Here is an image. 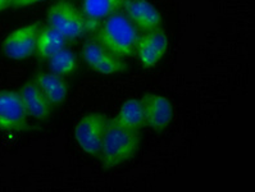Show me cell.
Returning a JSON list of instances; mask_svg holds the SVG:
<instances>
[{
	"mask_svg": "<svg viewBox=\"0 0 255 192\" xmlns=\"http://www.w3.org/2000/svg\"><path fill=\"white\" fill-rule=\"evenodd\" d=\"M141 142V131H133L109 119L99 151V160L104 168H117L128 162L137 153Z\"/></svg>",
	"mask_w": 255,
	"mask_h": 192,
	"instance_id": "obj_1",
	"label": "cell"
},
{
	"mask_svg": "<svg viewBox=\"0 0 255 192\" xmlns=\"http://www.w3.org/2000/svg\"><path fill=\"white\" fill-rule=\"evenodd\" d=\"M140 31L122 12L112 15L96 28V41L120 58H131L136 53Z\"/></svg>",
	"mask_w": 255,
	"mask_h": 192,
	"instance_id": "obj_2",
	"label": "cell"
},
{
	"mask_svg": "<svg viewBox=\"0 0 255 192\" xmlns=\"http://www.w3.org/2000/svg\"><path fill=\"white\" fill-rule=\"evenodd\" d=\"M46 23L49 27L60 33L67 41L78 39L85 32L90 31L89 22L81 9L67 0H60L49 6Z\"/></svg>",
	"mask_w": 255,
	"mask_h": 192,
	"instance_id": "obj_3",
	"label": "cell"
},
{
	"mask_svg": "<svg viewBox=\"0 0 255 192\" xmlns=\"http://www.w3.org/2000/svg\"><path fill=\"white\" fill-rule=\"evenodd\" d=\"M109 119L99 111H91L80 118L75 126V140L78 147L91 158L99 156L103 137L108 127Z\"/></svg>",
	"mask_w": 255,
	"mask_h": 192,
	"instance_id": "obj_4",
	"label": "cell"
},
{
	"mask_svg": "<svg viewBox=\"0 0 255 192\" xmlns=\"http://www.w3.org/2000/svg\"><path fill=\"white\" fill-rule=\"evenodd\" d=\"M81 55L85 64L98 75L116 76L126 72L127 64L123 58L111 53L96 40L85 42L81 48Z\"/></svg>",
	"mask_w": 255,
	"mask_h": 192,
	"instance_id": "obj_5",
	"label": "cell"
},
{
	"mask_svg": "<svg viewBox=\"0 0 255 192\" xmlns=\"http://www.w3.org/2000/svg\"><path fill=\"white\" fill-rule=\"evenodd\" d=\"M28 118L18 91L0 90V131H27Z\"/></svg>",
	"mask_w": 255,
	"mask_h": 192,
	"instance_id": "obj_6",
	"label": "cell"
},
{
	"mask_svg": "<svg viewBox=\"0 0 255 192\" xmlns=\"http://www.w3.org/2000/svg\"><path fill=\"white\" fill-rule=\"evenodd\" d=\"M40 26L37 23L24 24L8 33L1 44L4 54L12 60H26L36 53V42Z\"/></svg>",
	"mask_w": 255,
	"mask_h": 192,
	"instance_id": "obj_7",
	"label": "cell"
},
{
	"mask_svg": "<svg viewBox=\"0 0 255 192\" xmlns=\"http://www.w3.org/2000/svg\"><path fill=\"white\" fill-rule=\"evenodd\" d=\"M169 48V39L163 28L140 33L135 55L144 68L151 69L158 66Z\"/></svg>",
	"mask_w": 255,
	"mask_h": 192,
	"instance_id": "obj_8",
	"label": "cell"
},
{
	"mask_svg": "<svg viewBox=\"0 0 255 192\" xmlns=\"http://www.w3.org/2000/svg\"><path fill=\"white\" fill-rule=\"evenodd\" d=\"M140 101L144 111L145 127L154 132H163L168 128L173 119L174 111L172 102L165 96L147 93Z\"/></svg>",
	"mask_w": 255,
	"mask_h": 192,
	"instance_id": "obj_9",
	"label": "cell"
},
{
	"mask_svg": "<svg viewBox=\"0 0 255 192\" xmlns=\"http://www.w3.org/2000/svg\"><path fill=\"white\" fill-rule=\"evenodd\" d=\"M122 13L140 32L162 28V14L147 0H125Z\"/></svg>",
	"mask_w": 255,
	"mask_h": 192,
	"instance_id": "obj_10",
	"label": "cell"
},
{
	"mask_svg": "<svg viewBox=\"0 0 255 192\" xmlns=\"http://www.w3.org/2000/svg\"><path fill=\"white\" fill-rule=\"evenodd\" d=\"M23 106L30 118L37 120H45L51 115L53 105L46 96L42 94L39 86L33 81H28L18 90Z\"/></svg>",
	"mask_w": 255,
	"mask_h": 192,
	"instance_id": "obj_11",
	"label": "cell"
},
{
	"mask_svg": "<svg viewBox=\"0 0 255 192\" xmlns=\"http://www.w3.org/2000/svg\"><path fill=\"white\" fill-rule=\"evenodd\" d=\"M33 82L39 86L42 94L46 96L53 108L63 105L67 100V96L69 93V85L64 80V77L59 75H55L53 72H39Z\"/></svg>",
	"mask_w": 255,
	"mask_h": 192,
	"instance_id": "obj_12",
	"label": "cell"
},
{
	"mask_svg": "<svg viewBox=\"0 0 255 192\" xmlns=\"http://www.w3.org/2000/svg\"><path fill=\"white\" fill-rule=\"evenodd\" d=\"M123 4L125 0H82L81 12L89 22L90 31H93L103 21L122 12Z\"/></svg>",
	"mask_w": 255,
	"mask_h": 192,
	"instance_id": "obj_13",
	"label": "cell"
},
{
	"mask_svg": "<svg viewBox=\"0 0 255 192\" xmlns=\"http://www.w3.org/2000/svg\"><path fill=\"white\" fill-rule=\"evenodd\" d=\"M66 45L67 40L60 33H58L57 31L46 26V27L40 28L36 42V53L35 54L37 55L39 59L48 60L55 53L66 48Z\"/></svg>",
	"mask_w": 255,
	"mask_h": 192,
	"instance_id": "obj_14",
	"label": "cell"
},
{
	"mask_svg": "<svg viewBox=\"0 0 255 192\" xmlns=\"http://www.w3.org/2000/svg\"><path fill=\"white\" fill-rule=\"evenodd\" d=\"M114 120L121 126L133 131H141L145 128L144 111L140 99H129L123 102Z\"/></svg>",
	"mask_w": 255,
	"mask_h": 192,
	"instance_id": "obj_15",
	"label": "cell"
},
{
	"mask_svg": "<svg viewBox=\"0 0 255 192\" xmlns=\"http://www.w3.org/2000/svg\"><path fill=\"white\" fill-rule=\"evenodd\" d=\"M46 62H48L49 71L55 73V75L62 76V77L73 75L78 68L77 55L67 48L62 49L58 53H55Z\"/></svg>",
	"mask_w": 255,
	"mask_h": 192,
	"instance_id": "obj_16",
	"label": "cell"
},
{
	"mask_svg": "<svg viewBox=\"0 0 255 192\" xmlns=\"http://www.w3.org/2000/svg\"><path fill=\"white\" fill-rule=\"evenodd\" d=\"M42 1H46V0H12V8H24V6L35 5Z\"/></svg>",
	"mask_w": 255,
	"mask_h": 192,
	"instance_id": "obj_17",
	"label": "cell"
},
{
	"mask_svg": "<svg viewBox=\"0 0 255 192\" xmlns=\"http://www.w3.org/2000/svg\"><path fill=\"white\" fill-rule=\"evenodd\" d=\"M12 6V0H0V13Z\"/></svg>",
	"mask_w": 255,
	"mask_h": 192,
	"instance_id": "obj_18",
	"label": "cell"
}]
</instances>
